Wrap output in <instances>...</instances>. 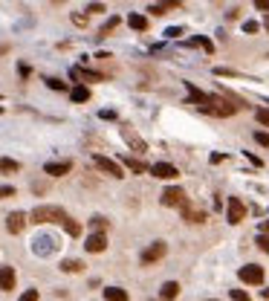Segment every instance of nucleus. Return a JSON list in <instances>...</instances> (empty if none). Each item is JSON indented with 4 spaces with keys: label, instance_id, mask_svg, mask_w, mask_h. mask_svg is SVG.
<instances>
[{
    "label": "nucleus",
    "instance_id": "7ed1b4c3",
    "mask_svg": "<svg viewBox=\"0 0 269 301\" xmlns=\"http://www.w3.org/2000/svg\"><path fill=\"white\" fill-rule=\"evenodd\" d=\"M93 162H96V168H99V171H104L107 177H116V180H122V177H125L122 165H119V162H113V159H107V156H101V153H96V156H93Z\"/></svg>",
    "mask_w": 269,
    "mask_h": 301
},
{
    "label": "nucleus",
    "instance_id": "5701e85b",
    "mask_svg": "<svg viewBox=\"0 0 269 301\" xmlns=\"http://www.w3.org/2000/svg\"><path fill=\"white\" fill-rule=\"evenodd\" d=\"M61 226H64V229H67V234H72V237H78V234H81V223H75L72 218H67Z\"/></svg>",
    "mask_w": 269,
    "mask_h": 301
},
{
    "label": "nucleus",
    "instance_id": "473e14b6",
    "mask_svg": "<svg viewBox=\"0 0 269 301\" xmlns=\"http://www.w3.org/2000/svg\"><path fill=\"white\" fill-rule=\"evenodd\" d=\"M258 246L269 255V234H261V237H258Z\"/></svg>",
    "mask_w": 269,
    "mask_h": 301
},
{
    "label": "nucleus",
    "instance_id": "4c0bfd02",
    "mask_svg": "<svg viewBox=\"0 0 269 301\" xmlns=\"http://www.w3.org/2000/svg\"><path fill=\"white\" fill-rule=\"evenodd\" d=\"M72 23H78V26H87V17H84V15H72Z\"/></svg>",
    "mask_w": 269,
    "mask_h": 301
},
{
    "label": "nucleus",
    "instance_id": "cd10ccee",
    "mask_svg": "<svg viewBox=\"0 0 269 301\" xmlns=\"http://www.w3.org/2000/svg\"><path fill=\"white\" fill-rule=\"evenodd\" d=\"M116 26H119V17H110V20H107V23H104V26H101V38H104V35H110V32H113V29H116Z\"/></svg>",
    "mask_w": 269,
    "mask_h": 301
},
{
    "label": "nucleus",
    "instance_id": "aec40b11",
    "mask_svg": "<svg viewBox=\"0 0 269 301\" xmlns=\"http://www.w3.org/2000/svg\"><path fill=\"white\" fill-rule=\"evenodd\" d=\"M122 162L131 168L134 174H145V171H148V165H145V162H139V159H131V156H122Z\"/></svg>",
    "mask_w": 269,
    "mask_h": 301
},
{
    "label": "nucleus",
    "instance_id": "4be33fe9",
    "mask_svg": "<svg viewBox=\"0 0 269 301\" xmlns=\"http://www.w3.org/2000/svg\"><path fill=\"white\" fill-rule=\"evenodd\" d=\"M69 96H72V101H87V99H90V90H87L84 84H78V87H72V93H69Z\"/></svg>",
    "mask_w": 269,
    "mask_h": 301
},
{
    "label": "nucleus",
    "instance_id": "ea45409f",
    "mask_svg": "<svg viewBox=\"0 0 269 301\" xmlns=\"http://www.w3.org/2000/svg\"><path fill=\"white\" fill-rule=\"evenodd\" d=\"M269 232V220H264V223H261V234H267Z\"/></svg>",
    "mask_w": 269,
    "mask_h": 301
},
{
    "label": "nucleus",
    "instance_id": "58836bf2",
    "mask_svg": "<svg viewBox=\"0 0 269 301\" xmlns=\"http://www.w3.org/2000/svg\"><path fill=\"white\" fill-rule=\"evenodd\" d=\"M255 6H258V9H264V12H267V15H269V0H258Z\"/></svg>",
    "mask_w": 269,
    "mask_h": 301
},
{
    "label": "nucleus",
    "instance_id": "f704fd0d",
    "mask_svg": "<svg viewBox=\"0 0 269 301\" xmlns=\"http://www.w3.org/2000/svg\"><path fill=\"white\" fill-rule=\"evenodd\" d=\"M255 116H258V122H261V125H269V110H258Z\"/></svg>",
    "mask_w": 269,
    "mask_h": 301
},
{
    "label": "nucleus",
    "instance_id": "2eb2a0df",
    "mask_svg": "<svg viewBox=\"0 0 269 301\" xmlns=\"http://www.w3.org/2000/svg\"><path fill=\"white\" fill-rule=\"evenodd\" d=\"M122 136H125V142H128V145H134L136 150H148V145H145V142L136 136L134 128H122Z\"/></svg>",
    "mask_w": 269,
    "mask_h": 301
},
{
    "label": "nucleus",
    "instance_id": "2f4dec72",
    "mask_svg": "<svg viewBox=\"0 0 269 301\" xmlns=\"http://www.w3.org/2000/svg\"><path fill=\"white\" fill-rule=\"evenodd\" d=\"M47 87H52V90H67V84L58 81V78H47Z\"/></svg>",
    "mask_w": 269,
    "mask_h": 301
},
{
    "label": "nucleus",
    "instance_id": "c756f323",
    "mask_svg": "<svg viewBox=\"0 0 269 301\" xmlns=\"http://www.w3.org/2000/svg\"><path fill=\"white\" fill-rule=\"evenodd\" d=\"M232 301H252V299H249V293H243V290H232Z\"/></svg>",
    "mask_w": 269,
    "mask_h": 301
},
{
    "label": "nucleus",
    "instance_id": "0eeeda50",
    "mask_svg": "<svg viewBox=\"0 0 269 301\" xmlns=\"http://www.w3.org/2000/svg\"><path fill=\"white\" fill-rule=\"evenodd\" d=\"M148 171H151V174L156 177V180H174V177L180 174V171H177V168L171 165V162H153V165L148 168Z\"/></svg>",
    "mask_w": 269,
    "mask_h": 301
},
{
    "label": "nucleus",
    "instance_id": "ddd939ff",
    "mask_svg": "<svg viewBox=\"0 0 269 301\" xmlns=\"http://www.w3.org/2000/svg\"><path fill=\"white\" fill-rule=\"evenodd\" d=\"M0 290L3 293L15 290V269L12 267H0Z\"/></svg>",
    "mask_w": 269,
    "mask_h": 301
},
{
    "label": "nucleus",
    "instance_id": "f03ea898",
    "mask_svg": "<svg viewBox=\"0 0 269 301\" xmlns=\"http://www.w3.org/2000/svg\"><path fill=\"white\" fill-rule=\"evenodd\" d=\"M235 110H237V104H232L229 96H211V93H208V104H205L202 113H211V116H232Z\"/></svg>",
    "mask_w": 269,
    "mask_h": 301
},
{
    "label": "nucleus",
    "instance_id": "6ab92c4d",
    "mask_svg": "<svg viewBox=\"0 0 269 301\" xmlns=\"http://www.w3.org/2000/svg\"><path fill=\"white\" fill-rule=\"evenodd\" d=\"M171 9H180V3H174V0H171V3H153L148 12H151V15H165Z\"/></svg>",
    "mask_w": 269,
    "mask_h": 301
},
{
    "label": "nucleus",
    "instance_id": "412c9836",
    "mask_svg": "<svg viewBox=\"0 0 269 301\" xmlns=\"http://www.w3.org/2000/svg\"><path fill=\"white\" fill-rule=\"evenodd\" d=\"M35 249L41 252V255H47L50 249H55V240H50V237H38V240H35Z\"/></svg>",
    "mask_w": 269,
    "mask_h": 301
},
{
    "label": "nucleus",
    "instance_id": "4468645a",
    "mask_svg": "<svg viewBox=\"0 0 269 301\" xmlns=\"http://www.w3.org/2000/svg\"><path fill=\"white\" fill-rule=\"evenodd\" d=\"M69 75L78 81V78H84V81H104V75L101 73H93V70H81V67H72L69 70Z\"/></svg>",
    "mask_w": 269,
    "mask_h": 301
},
{
    "label": "nucleus",
    "instance_id": "e433bc0d",
    "mask_svg": "<svg viewBox=\"0 0 269 301\" xmlns=\"http://www.w3.org/2000/svg\"><path fill=\"white\" fill-rule=\"evenodd\" d=\"M243 29L252 35V32H258V23H255V20H246V23H243Z\"/></svg>",
    "mask_w": 269,
    "mask_h": 301
},
{
    "label": "nucleus",
    "instance_id": "6e6552de",
    "mask_svg": "<svg viewBox=\"0 0 269 301\" xmlns=\"http://www.w3.org/2000/svg\"><path fill=\"white\" fill-rule=\"evenodd\" d=\"M246 218V206L240 197H229V223H240Z\"/></svg>",
    "mask_w": 269,
    "mask_h": 301
},
{
    "label": "nucleus",
    "instance_id": "b1692460",
    "mask_svg": "<svg viewBox=\"0 0 269 301\" xmlns=\"http://www.w3.org/2000/svg\"><path fill=\"white\" fill-rule=\"evenodd\" d=\"M90 229H93V232H104V229H107V218H101V215L90 218Z\"/></svg>",
    "mask_w": 269,
    "mask_h": 301
},
{
    "label": "nucleus",
    "instance_id": "a19ab883",
    "mask_svg": "<svg viewBox=\"0 0 269 301\" xmlns=\"http://www.w3.org/2000/svg\"><path fill=\"white\" fill-rule=\"evenodd\" d=\"M264 26H267V32H269V15H267V20H264Z\"/></svg>",
    "mask_w": 269,
    "mask_h": 301
},
{
    "label": "nucleus",
    "instance_id": "20e7f679",
    "mask_svg": "<svg viewBox=\"0 0 269 301\" xmlns=\"http://www.w3.org/2000/svg\"><path fill=\"white\" fill-rule=\"evenodd\" d=\"M165 252H168V243L165 240H153L151 246L142 252V264H156L159 258H165Z\"/></svg>",
    "mask_w": 269,
    "mask_h": 301
},
{
    "label": "nucleus",
    "instance_id": "9b49d317",
    "mask_svg": "<svg viewBox=\"0 0 269 301\" xmlns=\"http://www.w3.org/2000/svg\"><path fill=\"white\" fill-rule=\"evenodd\" d=\"M23 226H26V215H23V212H12V215L6 218V229H9L12 234H20Z\"/></svg>",
    "mask_w": 269,
    "mask_h": 301
},
{
    "label": "nucleus",
    "instance_id": "423d86ee",
    "mask_svg": "<svg viewBox=\"0 0 269 301\" xmlns=\"http://www.w3.org/2000/svg\"><path fill=\"white\" fill-rule=\"evenodd\" d=\"M185 203H188V197H185L183 188H174V185H171V188L162 191V206H168V209L177 206V209H180V206H185Z\"/></svg>",
    "mask_w": 269,
    "mask_h": 301
},
{
    "label": "nucleus",
    "instance_id": "7c9ffc66",
    "mask_svg": "<svg viewBox=\"0 0 269 301\" xmlns=\"http://www.w3.org/2000/svg\"><path fill=\"white\" fill-rule=\"evenodd\" d=\"M6 197H15V188L12 185H0V200H6Z\"/></svg>",
    "mask_w": 269,
    "mask_h": 301
},
{
    "label": "nucleus",
    "instance_id": "c9c22d12",
    "mask_svg": "<svg viewBox=\"0 0 269 301\" xmlns=\"http://www.w3.org/2000/svg\"><path fill=\"white\" fill-rule=\"evenodd\" d=\"M87 12H93V15H99V12H104V6H101V3H90V6H87Z\"/></svg>",
    "mask_w": 269,
    "mask_h": 301
},
{
    "label": "nucleus",
    "instance_id": "9d476101",
    "mask_svg": "<svg viewBox=\"0 0 269 301\" xmlns=\"http://www.w3.org/2000/svg\"><path fill=\"white\" fill-rule=\"evenodd\" d=\"M84 249L87 252H104V249H107V234H104V232H93L84 240Z\"/></svg>",
    "mask_w": 269,
    "mask_h": 301
},
{
    "label": "nucleus",
    "instance_id": "bb28decb",
    "mask_svg": "<svg viewBox=\"0 0 269 301\" xmlns=\"http://www.w3.org/2000/svg\"><path fill=\"white\" fill-rule=\"evenodd\" d=\"M191 47H202L205 52H214V44H211L208 38H194V41H191Z\"/></svg>",
    "mask_w": 269,
    "mask_h": 301
},
{
    "label": "nucleus",
    "instance_id": "1a4fd4ad",
    "mask_svg": "<svg viewBox=\"0 0 269 301\" xmlns=\"http://www.w3.org/2000/svg\"><path fill=\"white\" fill-rule=\"evenodd\" d=\"M180 212H183V220H188V223H202V220H205V212L197 209L191 200L185 203V206H180Z\"/></svg>",
    "mask_w": 269,
    "mask_h": 301
},
{
    "label": "nucleus",
    "instance_id": "a878e982",
    "mask_svg": "<svg viewBox=\"0 0 269 301\" xmlns=\"http://www.w3.org/2000/svg\"><path fill=\"white\" fill-rule=\"evenodd\" d=\"M17 162L15 159H6V156H3V159H0V171H3V174H12V171H17Z\"/></svg>",
    "mask_w": 269,
    "mask_h": 301
},
{
    "label": "nucleus",
    "instance_id": "f257e3e1",
    "mask_svg": "<svg viewBox=\"0 0 269 301\" xmlns=\"http://www.w3.org/2000/svg\"><path fill=\"white\" fill-rule=\"evenodd\" d=\"M69 215L61 209V206H35L29 220L32 223H64Z\"/></svg>",
    "mask_w": 269,
    "mask_h": 301
},
{
    "label": "nucleus",
    "instance_id": "72a5a7b5",
    "mask_svg": "<svg viewBox=\"0 0 269 301\" xmlns=\"http://www.w3.org/2000/svg\"><path fill=\"white\" fill-rule=\"evenodd\" d=\"M20 301H38V290H26V293L20 296Z\"/></svg>",
    "mask_w": 269,
    "mask_h": 301
},
{
    "label": "nucleus",
    "instance_id": "37998d69",
    "mask_svg": "<svg viewBox=\"0 0 269 301\" xmlns=\"http://www.w3.org/2000/svg\"><path fill=\"white\" fill-rule=\"evenodd\" d=\"M151 301H153V299H151Z\"/></svg>",
    "mask_w": 269,
    "mask_h": 301
},
{
    "label": "nucleus",
    "instance_id": "f8f14e48",
    "mask_svg": "<svg viewBox=\"0 0 269 301\" xmlns=\"http://www.w3.org/2000/svg\"><path fill=\"white\" fill-rule=\"evenodd\" d=\"M44 171H47L50 177H64V174H69V171H72V162H69V159H64V162H47V165H44Z\"/></svg>",
    "mask_w": 269,
    "mask_h": 301
},
{
    "label": "nucleus",
    "instance_id": "79ce46f5",
    "mask_svg": "<svg viewBox=\"0 0 269 301\" xmlns=\"http://www.w3.org/2000/svg\"><path fill=\"white\" fill-rule=\"evenodd\" d=\"M264 299H269V287H267V290H264Z\"/></svg>",
    "mask_w": 269,
    "mask_h": 301
},
{
    "label": "nucleus",
    "instance_id": "39448f33",
    "mask_svg": "<svg viewBox=\"0 0 269 301\" xmlns=\"http://www.w3.org/2000/svg\"><path fill=\"white\" fill-rule=\"evenodd\" d=\"M237 275H240V281H246V284H264V267H258V264L240 267Z\"/></svg>",
    "mask_w": 269,
    "mask_h": 301
},
{
    "label": "nucleus",
    "instance_id": "dca6fc26",
    "mask_svg": "<svg viewBox=\"0 0 269 301\" xmlns=\"http://www.w3.org/2000/svg\"><path fill=\"white\" fill-rule=\"evenodd\" d=\"M177 296H180V284H177V281H165L162 290H159V299L162 301H174Z\"/></svg>",
    "mask_w": 269,
    "mask_h": 301
},
{
    "label": "nucleus",
    "instance_id": "c85d7f7f",
    "mask_svg": "<svg viewBox=\"0 0 269 301\" xmlns=\"http://www.w3.org/2000/svg\"><path fill=\"white\" fill-rule=\"evenodd\" d=\"M255 142H258V145H264V148H269V134H267V131H258V134H255Z\"/></svg>",
    "mask_w": 269,
    "mask_h": 301
},
{
    "label": "nucleus",
    "instance_id": "f3484780",
    "mask_svg": "<svg viewBox=\"0 0 269 301\" xmlns=\"http://www.w3.org/2000/svg\"><path fill=\"white\" fill-rule=\"evenodd\" d=\"M128 26L136 29V32H145V29H148V17L145 15H131L128 17Z\"/></svg>",
    "mask_w": 269,
    "mask_h": 301
},
{
    "label": "nucleus",
    "instance_id": "a211bd4d",
    "mask_svg": "<svg viewBox=\"0 0 269 301\" xmlns=\"http://www.w3.org/2000/svg\"><path fill=\"white\" fill-rule=\"evenodd\" d=\"M104 299L107 301H128V293H125L122 287H107V290H104Z\"/></svg>",
    "mask_w": 269,
    "mask_h": 301
},
{
    "label": "nucleus",
    "instance_id": "393cba45",
    "mask_svg": "<svg viewBox=\"0 0 269 301\" xmlns=\"http://www.w3.org/2000/svg\"><path fill=\"white\" fill-rule=\"evenodd\" d=\"M61 269H64V272H81V269H84V264H81V261H75V258H69V261H64V264H61Z\"/></svg>",
    "mask_w": 269,
    "mask_h": 301
}]
</instances>
